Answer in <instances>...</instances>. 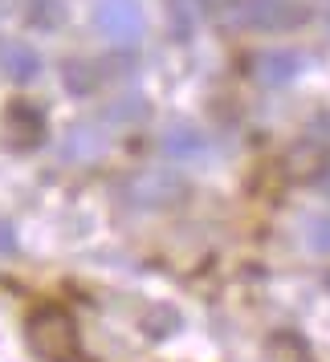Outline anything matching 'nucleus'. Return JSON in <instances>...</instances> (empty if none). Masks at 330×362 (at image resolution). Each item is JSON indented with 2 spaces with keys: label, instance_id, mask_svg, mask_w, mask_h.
I'll list each match as a JSON object with an SVG mask.
<instances>
[{
  "label": "nucleus",
  "instance_id": "nucleus-15",
  "mask_svg": "<svg viewBox=\"0 0 330 362\" xmlns=\"http://www.w3.org/2000/svg\"><path fill=\"white\" fill-rule=\"evenodd\" d=\"M326 285H330V277H326Z\"/></svg>",
  "mask_w": 330,
  "mask_h": 362
},
{
  "label": "nucleus",
  "instance_id": "nucleus-8",
  "mask_svg": "<svg viewBox=\"0 0 330 362\" xmlns=\"http://www.w3.org/2000/svg\"><path fill=\"white\" fill-rule=\"evenodd\" d=\"M0 66H4V74L13 82H33L37 74H41V53L29 49V45H21V41H8L0 49Z\"/></svg>",
  "mask_w": 330,
  "mask_h": 362
},
{
  "label": "nucleus",
  "instance_id": "nucleus-14",
  "mask_svg": "<svg viewBox=\"0 0 330 362\" xmlns=\"http://www.w3.org/2000/svg\"><path fill=\"white\" fill-rule=\"evenodd\" d=\"M13 248H17V236L8 224H0V252H13Z\"/></svg>",
  "mask_w": 330,
  "mask_h": 362
},
{
  "label": "nucleus",
  "instance_id": "nucleus-12",
  "mask_svg": "<svg viewBox=\"0 0 330 362\" xmlns=\"http://www.w3.org/2000/svg\"><path fill=\"white\" fill-rule=\"evenodd\" d=\"M147 115V106H143V98L139 94H127V98H118L110 110H106V118H115V122H135V118Z\"/></svg>",
  "mask_w": 330,
  "mask_h": 362
},
{
  "label": "nucleus",
  "instance_id": "nucleus-4",
  "mask_svg": "<svg viewBox=\"0 0 330 362\" xmlns=\"http://www.w3.org/2000/svg\"><path fill=\"white\" fill-rule=\"evenodd\" d=\"M180 192H183V183L171 171H139L127 183V199L139 204V208H167V204L180 199Z\"/></svg>",
  "mask_w": 330,
  "mask_h": 362
},
{
  "label": "nucleus",
  "instance_id": "nucleus-2",
  "mask_svg": "<svg viewBox=\"0 0 330 362\" xmlns=\"http://www.w3.org/2000/svg\"><path fill=\"white\" fill-rule=\"evenodd\" d=\"M25 338H29L37 358H45V362H82L78 326H74V317H69L62 305H41V310L29 313Z\"/></svg>",
  "mask_w": 330,
  "mask_h": 362
},
{
  "label": "nucleus",
  "instance_id": "nucleus-5",
  "mask_svg": "<svg viewBox=\"0 0 330 362\" xmlns=\"http://www.w3.org/2000/svg\"><path fill=\"white\" fill-rule=\"evenodd\" d=\"M302 74V53L294 49H265L253 57V78L261 86H285Z\"/></svg>",
  "mask_w": 330,
  "mask_h": 362
},
{
  "label": "nucleus",
  "instance_id": "nucleus-10",
  "mask_svg": "<svg viewBox=\"0 0 330 362\" xmlns=\"http://www.w3.org/2000/svg\"><path fill=\"white\" fill-rule=\"evenodd\" d=\"M25 17H29V25H37V29H57L62 17H66V8H62V0H29Z\"/></svg>",
  "mask_w": 330,
  "mask_h": 362
},
{
  "label": "nucleus",
  "instance_id": "nucleus-13",
  "mask_svg": "<svg viewBox=\"0 0 330 362\" xmlns=\"http://www.w3.org/2000/svg\"><path fill=\"white\" fill-rule=\"evenodd\" d=\"M306 245H310L314 252H330V216H314V220H310Z\"/></svg>",
  "mask_w": 330,
  "mask_h": 362
},
{
  "label": "nucleus",
  "instance_id": "nucleus-11",
  "mask_svg": "<svg viewBox=\"0 0 330 362\" xmlns=\"http://www.w3.org/2000/svg\"><path fill=\"white\" fill-rule=\"evenodd\" d=\"M62 78H66V86L74 90V94H82V98H86V94L98 86V69L90 66V62H66Z\"/></svg>",
  "mask_w": 330,
  "mask_h": 362
},
{
  "label": "nucleus",
  "instance_id": "nucleus-1",
  "mask_svg": "<svg viewBox=\"0 0 330 362\" xmlns=\"http://www.w3.org/2000/svg\"><path fill=\"white\" fill-rule=\"evenodd\" d=\"M212 21L224 33H294L310 21L306 0H216Z\"/></svg>",
  "mask_w": 330,
  "mask_h": 362
},
{
  "label": "nucleus",
  "instance_id": "nucleus-7",
  "mask_svg": "<svg viewBox=\"0 0 330 362\" xmlns=\"http://www.w3.org/2000/svg\"><path fill=\"white\" fill-rule=\"evenodd\" d=\"M164 155L176 159V163H196V159L208 155V139H204V131H196V127L176 122V127L164 134Z\"/></svg>",
  "mask_w": 330,
  "mask_h": 362
},
{
  "label": "nucleus",
  "instance_id": "nucleus-9",
  "mask_svg": "<svg viewBox=\"0 0 330 362\" xmlns=\"http://www.w3.org/2000/svg\"><path fill=\"white\" fill-rule=\"evenodd\" d=\"M102 147H106V139H102V134L94 131V127H69L62 155H66V159H78V163H82V159H94V155H98Z\"/></svg>",
  "mask_w": 330,
  "mask_h": 362
},
{
  "label": "nucleus",
  "instance_id": "nucleus-3",
  "mask_svg": "<svg viewBox=\"0 0 330 362\" xmlns=\"http://www.w3.org/2000/svg\"><path fill=\"white\" fill-rule=\"evenodd\" d=\"M94 25L106 41L115 45H135L143 37V8L139 0H98L94 8Z\"/></svg>",
  "mask_w": 330,
  "mask_h": 362
},
{
  "label": "nucleus",
  "instance_id": "nucleus-6",
  "mask_svg": "<svg viewBox=\"0 0 330 362\" xmlns=\"http://www.w3.org/2000/svg\"><path fill=\"white\" fill-rule=\"evenodd\" d=\"M4 127H8L13 147H37V143H41V131H45V118H41V110L29 106V102H13L8 115H4Z\"/></svg>",
  "mask_w": 330,
  "mask_h": 362
}]
</instances>
